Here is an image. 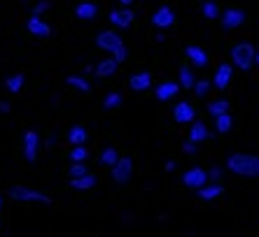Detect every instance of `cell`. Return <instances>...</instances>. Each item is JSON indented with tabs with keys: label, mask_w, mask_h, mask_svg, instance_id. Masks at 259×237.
Listing matches in <instances>:
<instances>
[{
	"label": "cell",
	"mask_w": 259,
	"mask_h": 237,
	"mask_svg": "<svg viewBox=\"0 0 259 237\" xmlns=\"http://www.w3.org/2000/svg\"><path fill=\"white\" fill-rule=\"evenodd\" d=\"M227 172L243 179H259V154L250 151H231L224 160Z\"/></svg>",
	"instance_id": "obj_1"
},
{
	"label": "cell",
	"mask_w": 259,
	"mask_h": 237,
	"mask_svg": "<svg viewBox=\"0 0 259 237\" xmlns=\"http://www.w3.org/2000/svg\"><path fill=\"white\" fill-rule=\"evenodd\" d=\"M254 56H257V47L250 40L236 42L229 49V63L241 72H250L254 68Z\"/></svg>",
	"instance_id": "obj_2"
},
{
	"label": "cell",
	"mask_w": 259,
	"mask_h": 237,
	"mask_svg": "<svg viewBox=\"0 0 259 237\" xmlns=\"http://www.w3.org/2000/svg\"><path fill=\"white\" fill-rule=\"evenodd\" d=\"M94 47L98 51H105V56H115L121 49L126 47V42L121 37V33H117V28H105L98 30L96 37H94Z\"/></svg>",
	"instance_id": "obj_3"
},
{
	"label": "cell",
	"mask_w": 259,
	"mask_h": 237,
	"mask_svg": "<svg viewBox=\"0 0 259 237\" xmlns=\"http://www.w3.org/2000/svg\"><path fill=\"white\" fill-rule=\"evenodd\" d=\"M7 196L17 202H26V205H52V198H49L45 191L30 189V186H24V184L10 186Z\"/></svg>",
	"instance_id": "obj_4"
},
{
	"label": "cell",
	"mask_w": 259,
	"mask_h": 237,
	"mask_svg": "<svg viewBox=\"0 0 259 237\" xmlns=\"http://www.w3.org/2000/svg\"><path fill=\"white\" fill-rule=\"evenodd\" d=\"M42 149L45 147H42V135L40 133L33 131V128L24 131V135H21V156H24L26 163H35Z\"/></svg>",
	"instance_id": "obj_5"
},
{
	"label": "cell",
	"mask_w": 259,
	"mask_h": 237,
	"mask_svg": "<svg viewBox=\"0 0 259 237\" xmlns=\"http://www.w3.org/2000/svg\"><path fill=\"white\" fill-rule=\"evenodd\" d=\"M133 170H136V167H133L131 156H119V160L110 167V179H112L117 186H126V184H131Z\"/></svg>",
	"instance_id": "obj_6"
},
{
	"label": "cell",
	"mask_w": 259,
	"mask_h": 237,
	"mask_svg": "<svg viewBox=\"0 0 259 237\" xmlns=\"http://www.w3.org/2000/svg\"><path fill=\"white\" fill-rule=\"evenodd\" d=\"M208 182H210V179H208V170L201 165H192L180 174V184L192 191H199L201 186H205Z\"/></svg>",
	"instance_id": "obj_7"
},
{
	"label": "cell",
	"mask_w": 259,
	"mask_h": 237,
	"mask_svg": "<svg viewBox=\"0 0 259 237\" xmlns=\"http://www.w3.org/2000/svg\"><path fill=\"white\" fill-rule=\"evenodd\" d=\"M175 21H178V14H175V10L170 5H159L157 10L152 12V17H150V24L154 26L157 30L173 28Z\"/></svg>",
	"instance_id": "obj_8"
},
{
	"label": "cell",
	"mask_w": 259,
	"mask_h": 237,
	"mask_svg": "<svg viewBox=\"0 0 259 237\" xmlns=\"http://www.w3.org/2000/svg\"><path fill=\"white\" fill-rule=\"evenodd\" d=\"M217 21H220L222 30H236L247 21V12L241 10V7H227V10H222V14H220Z\"/></svg>",
	"instance_id": "obj_9"
},
{
	"label": "cell",
	"mask_w": 259,
	"mask_h": 237,
	"mask_svg": "<svg viewBox=\"0 0 259 237\" xmlns=\"http://www.w3.org/2000/svg\"><path fill=\"white\" fill-rule=\"evenodd\" d=\"M108 21L112 24V28L117 30H126L131 28V24L136 21V12H133L131 7H112L108 14Z\"/></svg>",
	"instance_id": "obj_10"
},
{
	"label": "cell",
	"mask_w": 259,
	"mask_h": 237,
	"mask_svg": "<svg viewBox=\"0 0 259 237\" xmlns=\"http://www.w3.org/2000/svg\"><path fill=\"white\" fill-rule=\"evenodd\" d=\"M170 116H173L175 124L180 126H189L192 121H196V107L189 100H178L170 107Z\"/></svg>",
	"instance_id": "obj_11"
},
{
	"label": "cell",
	"mask_w": 259,
	"mask_h": 237,
	"mask_svg": "<svg viewBox=\"0 0 259 237\" xmlns=\"http://www.w3.org/2000/svg\"><path fill=\"white\" fill-rule=\"evenodd\" d=\"M234 70L236 68L231 66V63H220V66L215 68V75H212V89L215 91H227L231 86V82H234Z\"/></svg>",
	"instance_id": "obj_12"
},
{
	"label": "cell",
	"mask_w": 259,
	"mask_h": 237,
	"mask_svg": "<svg viewBox=\"0 0 259 237\" xmlns=\"http://www.w3.org/2000/svg\"><path fill=\"white\" fill-rule=\"evenodd\" d=\"M180 84L175 82V79H166V82H159L154 89H152V93H154V98H157L159 102H173L178 95H180Z\"/></svg>",
	"instance_id": "obj_13"
},
{
	"label": "cell",
	"mask_w": 259,
	"mask_h": 237,
	"mask_svg": "<svg viewBox=\"0 0 259 237\" xmlns=\"http://www.w3.org/2000/svg\"><path fill=\"white\" fill-rule=\"evenodd\" d=\"M26 30H28L33 37H37V40L52 37V24H49L45 17H35V14H30V17L26 19Z\"/></svg>",
	"instance_id": "obj_14"
},
{
	"label": "cell",
	"mask_w": 259,
	"mask_h": 237,
	"mask_svg": "<svg viewBox=\"0 0 259 237\" xmlns=\"http://www.w3.org/2000/svg\"><path fill=\"white\" fill-rule=\"evenodd\" d=\"M185 56H187L189 66H192L194 70H203V68L210 66V56H208V51H205L203 47H199V44H187V47H185Z\"/></svg>",
	"instance_id": "obj_15"
},
{
	"label": "cell",
	"mask_w": 259,
	"mask_h": 237,
	"mask_svg": "<svg viewBox=\"0 0 259 237\" xmlns=\"http://www.w3.org/2000/svg\"><path fill=\"white\" fill-rule=\"evenodd\" d=\"M128 89L133 93H145V91H152L154 89V79H152V72L150 70H138L133 72L128 77Z\"/></svg>",
	"instance_id": "obj_16"
},
{
	"label": "cell",
	"mask_w": 259,
	"mask_h": 237,
	"mask_svg": "<svg viewBox=\"0 0 259 237\" xmlns=\"http://www.w3.org/2000/svg\"><path fill=\"white\" fill-rule=\"evenodd\" d=\"M117 70H119V63H117L112 56H105V58H101V61H96V63H94V77H96V79L115 77Z\"/></svg>",
	"instance_id": "obj_17"
},
{
	"label": "cell",
	"mask_w": 259,
	"mask_h": 237,
	"mask_svg": "<svg viewBox=\"0 0 259 237\" xmlns=\"http://www.w3.org/2000/svg\"><path fill=\"white\" fill-rule=\"evenodd\" d=\"M212 137V131L208 128V124L205 121H192L189 124V131H187V140H192V142H196V144H203V142H208Z\"/></svg>",
	"instance_id": "obj_18"
},
{
	"label": "cell",
	"mask_w": 259,
	"mask_h": 237,
	"mask_svg": "<svg viewBox=\"0 0 259 237\" xmlns=\"http://www.w3.org/2000/svg\"><path fill=\"white\" fill-rule=\"evenodd\" d=\"M222 196H224V184L222 182H208L205 186H201V189L196 191V198H199L201 202H215Z\"/></svg>",
	"instance_id": "obj_19"
},
{
	"label": "cell",
	"mask_w": 259,
	"mask_h": 237,
	"mask_svg": "<svg viewBox=\"0 0 259 237\" xmlns=\"http://www.w3.org/2000/svg\"><path fill=\"white\" fill-rule=\"evenodd\" d=\"M75 19L79 21H96L98 19V5L91 0H79L75 5Z\"/></svg>",
	"instance_id": "obj_20"
},
{
	"label": "cell",
	"mask_w": 259,
	"mask_h": 237,
	"mask_svg": "<svg viewBox=\"0 0 259 237\" xmlns=\"http://www.w3.org/2000/svg\"><path fill=\"white\" fill-rule=\"evenodd\" d=\"M26 86V75L24 72H12V75H7L5 79H3V89L7 91V93L12 95H19L21 91H24Z\"/></svg>",
	"instance_id": "obj_21"
},
{
	"label": "cell",
	"mask_w": 259,
	"mask_h": 237,
	"mask_svg": "<svg viewBox=\"0 0 259 237\" xmlns=\"http://www.w3.org/2000/svg\"><path fill=\"white\" fill-rule=\"evenodd\" d=\"M66 140H68V144H70V147H77V144H87V140H89V131H87L84 126L75 124V126H70V128H68Z\"/></svg>",
	"instance_id": "obj_22"
},
{
	"label": "cell",
	"mask_w": 259,
	"mask_h": 237,
	"mask_svg": "<svg viewBox=\"0 0 259 237\" xmlns=\"http://www.w3.org/2000/svg\"><path fill=\"white\" fill-rule=\"evenodd\" d=\"M196 70H194L192 66H182V68H178V79L175 82L180 84V89H189L192 91L194 89V84H196Z\"/></svg>",
	"instance_id": "obj_23"
},
{
	"label": "cell",
	"mask_w": 259,
	"mask_h": 237,
	"mask_svg": "<svg viewBox=\"0 0 259 237\" xmlns=\"http://www.w3.org/2000/svg\"><path fill=\"white\" fill-rule=\"evenodd\" d=\"M98 184V177L96 174H84V177H72L70 182H68V186H70L72 191H91V189H96Z\"/></svg>",
	"instance_id": "obj_24"
},
{
	"label": "cell",
	"mask_w": 259,
	"mask_h": 237,
	"mask_svg": "<svg viewBox=\"0 0 259 237\" xmlns=\"http://www.w3.org/2000/svg\"><path fill=\"white\" fill-rule=\"evenodd\" d=\"M119 151H117L115 147H112V144H105V147L101 149V154H98V165H103V167H112L117 163V160H119Z\"/></svg>",
	"instance_id": "obj_25"
},
{
	"label": "cell",
	"mask_w": 259,
	"mask_h": 237,
	"mask_svg": "<svg viewBox=\"0 0 259 237\" xmlns=\"http://www.w3.org/2000/svg\"><path fill=\"white\" fill-rule=\"evenodd\" d=\"M66 84L70 86V89H75L77 93H89L91 91V82H89V77L87 75H68L66 77Z\"/></svg>",
	"instance_id": "obj_26"
},
{
	"label": "cell",
	"mask_w": 259,
	"mask_h": 237,
	"mask_svg": "<svg viewBox=\"0 0 259 237\" xmlns=\"http://www.w3.org/2000/svg\"><path fill=\"white\" fill-rule=\"evenodd\" d=\"M212 126H215L217 135H227V133H231V131H234V116H231V112L215 116V118H212Z\"/></svg>",
	"instance_id": "obj_27"
},
{
	"label": "cell",
	"mask_w": 259,
	"mask_h": 237,
	"mask_svg": "<svg viewBox=\"0 0 259 237\" xmlns=\"http://www.w3.org/2000/svg\"><path fill=\"white\" fill-rule=\"evenodd\" d=\"M121 105H124V95H121L119 91H108V93L103 95V100H101V107L105 109V112L119 109Z\"/></svg>",
	"instance_id": "obj_28"
},
{
	"label": "cell",
	"mask_w": 259,
	"mask_h": 237,
	"mask_svg": "<svg viewBox=\"0 0 259 237\" xmlns=\"http://www.w3.org/2000/svg\"><path fill=\"white\" fill-rule=\"evenodd\" d=\"M229 107H231V102L227 100V98H215V100L208 102L205 112L215 118V116H220V114H227V112H229Z\"/></svg>",
	"instance_id": "obj_29"
},
{
	"label": "cell",
	"mask_w": 259,
	"mask_h": 237,
	"mask_svg": "<svg viewBox=\"0 0 259 237\" xmlns=\"http://www.w3.org/2000/svg\"><path fill=\"white\" fill-rule=\"evenodd\" d=\"M201 14H203V19H208V21H217L220 14H222V7L217 5L215 0H203V3H201Z\"/></svg>",
	"instance_id": "obj_30"
},
{
	"label": "cell",
	"mask_w": 259,
	"mask_h": 237,
	"mask_svg": "<svg viewBox=\"0 0 259 237\" xmlns=\"http://www.w3.org/2000/svg\"><path fill=\"white\" fill-rule=\"evenodd\" d=\"M91 156V151L87 149V144H77V147H70V151H68V158H70V163H87Z\"/></svg>",
	"instance_id": "obj_31"
},
{
	"label": "cell",
	"mask_w": 259,
	"mask_h": 237,
	"mask_svg": "<svg viewBox=\"0 0 259 237\" xmlns=\"http://www.w3.org/2000/svg\"><path fill=\"white\" fill-rule=\"evenodd\" d=\"M194 95L196 98H201V100H205L208 95H210V91H212V82L210 79H196V84H194Z\"/></svg>",
	"instance_id": "obj_32"
},
{
	"label": "cell",
	"mask_w": 259,
	"mask_h": 237,
	"mask_svg": "<svg viewBox=\"0 0 259 237\" xmlns=\"http://www.w3.org/2000/svg\"><path fill=\"white\" fill-rule=\"evenodd\" d=\"M89 165H87V163H70V165H68V177H84V174H89Z\"/></svg>",
	"instance_id": "obj_33"
},
{
	"label": "cell",
	"mask_w": 259,
	"mask_h": 237,
	"mask_svg": "<svg viewBox=\"0 0 259 237\" xmlns=\"http://www.w3.org/2000/svg\"><path fill=\"white\" fill-rule=\"evenodd\" d=\"M49 10H52V0H37V3H33V10H30V14L42 17V14H47Z\"/></svg>",
	"instance_id": "obj_34"
},
{
	"label": "cell",
	"mask_w": 259,
	"mask_h": 237,
	"mask_svg": "<svg viewBox=\"0 0 259 237\" xmlns=\"http://www.w3.org/2000/svg\"><path fill=\"white\" fill-rule=\"evenodd\" d=\"M224 172H227V167L224 165H210L208 167V179H210V182H222Z\"/></svg>",
	"instance_id": "obj_35"
},
{
	"label": "cell",
	"mask_w": 259,
	"mask_h": 237,
	"mask_svg": "<svg viewBox=\"0 0 259 237\" xmlns=\"http://www.w3.org/2000/svg\"><path fill=\"white\" fill-rule=\"evenodd\" d=\"M180 149H182V154H185V156H196V154H199V144L192 142V140H185Z\"/></svg>",
	"instance_id": "obj_36"
},
{
	"label": "cell",
	"mask_w": 259,
	"mask_h": 237,
	"mask_svg": "<svg viewBox=\"0 0 259 237\" xmlns=\"http://www.w3.org/2000/svg\"><path fill=\"white\" fill-rule=\"evenodd\" d=\"M56 142H59V135H56V133H49L47 137H42V147H45V149L56 147Z\"/></svg>",
	"instance_id": "obj_37"
},
{
	"label": "cell",
	"mask_w": 259,
	"mask_h": 237,
	"mask_svg": "<svg viewBox=\"0 0 259 237\" xmlns=\"http://www.w3.org/2000/svg\"><path fill=\"white\" fill-rule=\"evenodd\" d=\"M119 221H121V225H133V223H136V214H133V212H121L119 214Z\"/></svg>",
	"instance_id": "obj_38"
},
{
	"label": "cell",
	"mask_w": 259,
	"mask_h": 237,
	"mask_svg": "<svg viewBox=\"0 0 259 237\" xmlns=\"http://www.w3.org/2000/svg\"><path fill=\"white\" fill-rule=\"evenodd\" d=\"M12 112V102L10 100H0V116H7Z\"/></svg>",
	"instance_id": "obj_39"
},
{
	"label": "cell",
	"mask_w": 259,
	"mask_h": 237,
	"mask_svg": "<svg viewBox=\"0 0 259 237\" xmlns=\"http://www.w3.org/2000/svg\"><path fill=\"white\" fill-rule=\"evenodd\" d=\"M163 170H166V172H175V170H178V163H175L173 158H168L166 163H163Z\"/></svg>",
	"instance_id": "obj_40"
},
{
	"label": "cell",
	"mask_w": 259,
	"mask_h": 237,
	"mask_svg": "<svg viewBox=\"0 0 259 237\" xmlns=\"http://www.w3.org/2000/svg\"><path fill=\"white\" fill-rule=\"evenodd\" d=\"M82 75H87V77H89V75H94V63H87L84 70H82Z\"/></svg>",
	"instance_id": "obj_41"
},
{
	"label": "cell",
	"mask_w": 259,
	"mask_h": 237,
	"mask_svg": "<svg viewBox=\"0 0 259 237\" xmlns=\"http://www.w3.org/2000/svg\"><path fill=\"white\" fill-rule=\"evenodd\" d=\"M117 3H119L121 7H131L133 5V0H117Z\"/></svg>",
	"instance_id": "obj_42"
},
{
	"label": "cell",
	"mask_w": 259,
	"mask_h": 237,
	"mask_svg": "<svg viewBox=\"0 0 259 237\" xmlns=\"http://www.w3.org/2000/svg\"><path fill=\"white\" fill-rule=\"evenodd\" d=\"M154 40L161 44V42H166V35H163V33H157V35H154Z\"/></svg>",
	"instance_id": "obj_43"
},
{
	"label": "cell",
	"mask_w": 259,
	"mask_h": 237,
	"mask_svg": "<svg viewBox=\"0 0 259 237\" xmlns=\"http://www.w3.org/2000/svg\"><path fill=\"white\" fill-rule=\"evenodd\" d=\"M159 223H166V221H168V214H159Z\"/></svg>",
	"instance_id": "obj_44"
},
{
	"label": "cell",
	"mask_w": 259,
	"mask_h": 237,
	"mask_svg": "<svg viewBox=\"0 0 259 237\" xmlns=\"http://www.w3.org/2000/svg\"><path fill=\"white\" fill-rule=\"evenodd\" d=\"M3 207H5V196L0 193V212H3Z\"/></svg>",
	"instance_id": "obj_45"
},
{
	"label": "cell",
	"mask_w": 259,
	"mask_h": 237,
	"mask_svg": "<svg viewBox=\"0 0 259 237\" xmlns=\"http://www.w3.org/2000/svg\"><path fill=\"white\" fill-rule=\"evenodd\" d=\"M254 68L259 70V49H257V56H254Z\"/></svg>",
	"instance_id": "obj_46"
}]
</instances>
